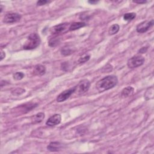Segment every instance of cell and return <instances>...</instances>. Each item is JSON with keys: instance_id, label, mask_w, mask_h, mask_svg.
<instances>
[{"instance_id": "cell-1", "label": "cell", "mask_w": 154, "mask_h": 154, "mask_svg": "<svg viewBox=\"0 0 154 154\" xmlns=\"http://www.w3.org/2000/svg\"><path fill=\"white\" fill-rule=\"evenodd\" d=\"M117 83L118 80L116 76L108 75L97 82L96 87L99 92H104L105 91L114 87Z\"/></svg>"}, {"instance_id": "cell-2", "label": "cell", "mask_w": 154, "mask_h": 154, "mask_svg": "<svg viewBox=\"0 0 154 154\" xmlns=\"http://www.w3.org/2000/svg\"><path fill=\"white\" fill-rule=\"evenodd\" d=\"M40 44V38L36 33H32L27 37L23 48L25 50H31L36 48Z\"/></svg>"}, {"instance_id": "cell-3", "label": "cell", "mask_w": 154, "mask_h": 154, "mask_svg": "<svg viewBox=\"0 0 154 154\" xmlns=\"http://www.w3.org/2000/svg\"><path fill=\"white\" fill-rule=\"evenodd\" d=\"M144 62V59L141 55H136L128 60L127 65L129 68H136L142 66Z\"/></svg>"}, {"instance_id": "cell-4", "label": "cell", "mask_w": 154, "mask_h": 154, "mask_svg": "<svg viewBox=\"0 0 154 154\" xmlns=\"http://www.w3.org/2000/svg\"><path fill=\"white\" fill-rule=\"evenodd\" d=\"M90 86V82L88 80H83L81 81L78 85L75 87V93L77 95H81L86 93Z\"/></svg>"}, {"instance_id": "cell-5", "label": "cell", "mask_w": 154, "mask_h": 154, "mask_svg": "<svg viewBox=\"0 0 154 154\" xmlns=\"http://www.w3.org/2000/svg\"><path fill=\"white\" fill-rule=\"evenodd\" d=\"M37 104H34V103H27L23 105H20V106H19L17 108L15 109V113L19 114H24L27 113L29 111H30L32 109L36 107L37 106Z\"/></svg>"}, {"instance_id": "cell-6", "label": "cell", "mask_w": 154, "mask_h": 154, "mask_svg": "<svg viewBox=\"0 0 154 154\" xmlns=\"http://www.w3.org/2000/svg\"><path fill=\"white\" fill-rule=\"evenodd\" d=\"M21 19V15L17 13H9L5 15L3 22L5 24H13L19 22Z\"/></svg>"}, {"instance_id": "cell-7", "label": "cell", "mask_w": 154, "mask_h": 154, "mask_svg": "<svg viewBox=\"0 0 154 154\" xmlns=\"http://www.w3.org/2000/svg\"><path fill=\"white\" fill-rule=\"evenodd\" d=\"M69 24L64 23L53 27L51 29V33L52 34H64L67 31H69Z\"/></svg>"}, {"instance_id": "cell-8", "label": "cell", "mask_w": 154, "mask_h": 154, "mask_svg": "<svg viewBox=\"0 0 154 154\" xmlns=\"http://www.w3.org/2000/svg\"><path fill=\"white\" fill-rule=\"evenodd\" d=\"M153 25V20H145L140 23L136 27V30L139 33H144L148 31Z\"/></svg>"}, {"instance_id": "cell-9", "label": "cell", "mask_w": 154, "mask_h": 154, "mask_svg": "<svg viewBox=\"0 0 154 154\" xmlns=\"http://www.w3.org/2000/svg\"><path fill=\"white\" fill-rule=\"evenodd\" d=\"M75 87L69 89L68 90H65L64 92L61 93L57 97V101L59 102H62L65 101L69 97L71 96L74 93H75Z\"/></svg>"}, {"instance_id": "cell-10", "label": "cell", "mask_w": 154, "mask_h": 154, "mask_svg": "<svg viewBox=\"0 0 154 154\" xmlns=\"http://www.w3.org/2000/svg\"><path fill=\"white\" fill-rule=\"evenodd\" d=\"M61 121V116L59 114H55L50 117L46 122V125L49 127H54L60 123Z\"/></svg>"}, {"instance_id": "cell-11", "label": "cell", "mask_w": 154, "mask_h": 154, "mask_svg": "<svg viewBox=\"0 0 154 154\" xmlns=\"http://www.w3.org/2000/svg\"><path fill=\"white\" fill-rule=\"evenodd\" d=\"M46 72V67L42 65H37L34 67L33 73L37 76H42Z\"/></svg>"}, {"instance_id": "cell-12", "label": "cell", "mask_w": 154, "mask_h": 154, "mask_svg": "<svg viewBox=\"0 0 154 154\" xmlns=\"http://www.w3.org/2000/svg\"><path fill=\"white\" fill-rule=\"evenodd\" d=\"M134 89L131 86H128L123 89L121 93V96L123 97H127L131 96L134 93Z\"/></svg>"}, {"instance_id": "cell-13", "label": "cell", "mask_w": 154, "mask_h": 154, "mask_svg": "<svg viewBox=\"0 0 154 154\" xmlns=\"http://www.w3.org/2000/svg\"><path fill=\"white\" fill-rule=\"evenodd\" d=\"M61 147V144L59 142H51L50 143L47 147V149L52 152L58 151L60 149Z\"/></svg>"}, {"instance_id": "cell-14", "label": "cell", "mask_w": 154, "mask_h": 154, "mask_svg": "<svg viewBox=\"0 0 154 154\" xmlns=\"http://www.w3.org/2000/svg\"><path fill=\"white\" fill-rule=\"evenodd\" d=\"M45 118V114L44 113H39L32 117L31 121L34 123H40Z\"/></svg>"}, {"instance_id": "cell-15", "label": "cell", "mask_w": 154, "mask_h": 154, "mask_svg": "<svg viewBox=\"0 0 154 154\" xmlns=\"http://www.w3.org/2000/svg\"><path fill=\"white\" fill-rule=\"evenodd\" d=\"M86 26V24L84 22H74L69 26V31H74L76 30H78L82 27Z\"/></svg>"}, {"instance_id": "cell-16", "label": "cell", "mask_w": 154, "mask_h": 154, "mask_svg": "<svg viewBox=\"0 0 154 154\" xmlns=\"http://www.w3.org/2000/svg\"><path fill=\"white\" fill-rule=\"evenodd\" d=\"M120 27L118 24H113V25H111L108 30V33L110 35H114L116 33H118V31H119Z\"/></svg>"}, {"instance_id": "cell-17", "label": "cell", "mask_w": 154, "mask_h": 154, "mask_svg": "<svg viewBox=\"0 0 154 154\" xmlns=\"http://www.w3.org/2000/svg\"><path fill=\"white\" fill-rule=\"evenodd\" d=\"M146 100H149L153 97V88L151 87L146 90L145 94L144 95Z\"/></svg>"}, {"instance_id": "cell-18", "label": "cell", "mask_w": 154, "mask_h": 154, "mask_svg": "<svg viewBox=\"0 0 154 154\" xmlns=\"http://www.w3.org/2000/svg\"><path fill=\"white\" fill-rule=\"evenodd\" d=\"M60 43V39L57 37H54L51 38L48 42V44L51 47H55L57 46Z\"/></svg>"}, {"instance_id": "cell-19", "label": "cell", "mask_w": 154, "mask_h": 154, "mask_svg": "<svg viewBox=\"0 0 154 154\" xmlns=\"http://www.w3.org/2000/svg\"><path fill=\"white\" fill-rule=\"evenodd\" d=\"M136 16V14L135 13H128L123 15V19L127 21H130L134 19Z\"/></svg>"}, {"instance_id": "cell-20", "label": "cell", "mask_w": 154, "mask_h": 154, "mask_svg": "<svg viewBox=\"0 0 154 154\" xmlns=\"http://www.w3.org/2000/svg\"><path fill=\"white\" fill-rule=\"evenodd\" d=\"M61 54L64 55H69L74 52V51L71 48H70L67 46H65L61 50Z\"/></svg>"}, {"instance_id": "cell-21", "label": "cell", "mask_w": 154, "mask_h": 154, "mask_svg": "<svg viewBox=\"0 0 154 154\" xmlns=\"http://www.w3.org/2000/svg\"><path fill=\"white\" fill-rule=\"evenodd\" d=\"M90 58V56L89 55H84L83 56H82V57H81L78 62V63L80 64H82V63H84L87 62Z\"/></svg>"}, {"instance_id": "cell-22", "label": "cell", "mask_w": 154, "mask_h": 154, "mask_svg": "<svg viewBox=\"0 0 154 154\" xmlns=\"http://www.w3.org/2000/svg\"><path fill=\"white\" fill-rule=\"evenodd\" d=\"M24 74L21 72H17L13 74V78L16 80H20L24 77Z\"/></svg>"}, {"instance_id": "cell-23", "label": "cell", "mask_w": 154, "mask_h": 154, "mask_svg": "<svg viewBox=\"0 0 154 154\" xmlns=\"http://www.w3.org/2000/svg\"><path fill=\"white\" fill-rule=\"evenodd\" d=\"M25 92V90L24 89H20V88H18V89H15V90L12 91V94L13 95H15V96H19V95H20L21 94H22Z\"/></svg>"}, {"instance_id": "cell-24", "label": "cell", "mask_w": 154, "mask_h": 154, "mask_svg": "<svg viewBox=\"0 0 154 154\" xmlns=\"http://www.w3.org/2000/svg\"><path fill=\"white\" fill-rule=\"evenodd\" d=\"M48 1H45V0H41V1H39L37 2V5H45L46 3H48Z\"/></svg>"}, {"instance_id": "cell-25", "label": "cell", "mask_w": 154, "mask_h": 154, "mask_svg": "<svg viewBox=\"0 0 154 154\" xmlns=\"http://www.w3.org/2000/svg\"><path fill=\"white\" fill-rule=\"evenodd\" d=\"M147 50H148V48H142L138 51V52L141 53V54H144V53L146 52Z\"/></svg>"}, {"instance_id": "cell-26", "label": "cell", "mask_w": 154, "mask_h": 154, "mask_svg": "<svg viewBox=\"0 0 154 154\" xmlns=\"http://www.w3.org/2000/svg\"><path fill=\"white\" fill-rule=\"evenodd\" d=\"M5 57V52L1 50V61H2Z\"/></svg>"}, {"instance_id": "cell-27", "label": "cell", "mask_w": 154, "mask_h": 154, "mask_svg": "<svg viewBox=\"0 0 154 154\" xmlns=\"http://www.w3.org/2000/svg\"><path fill=\"white\" fill-rule=\"evenodd\" d=\"M133 2L137 3V4H144L146 3V1H133Z\"/></svg>"}, {"instance_id": "cell-28", "label": "cell", "mask_w": 154, "mask_h": 154, "mask_svg": "<svg viewBox=\"0 0 154 154\" xmlns=\"http://www.w3.org/2000/svg\"><path fill=\"white\" fill-rule=\"evenodd\" d=\"M88 2H89V3H90V4H97V3H98L99 1H89Z\"/></svg>"}]
</instances>
